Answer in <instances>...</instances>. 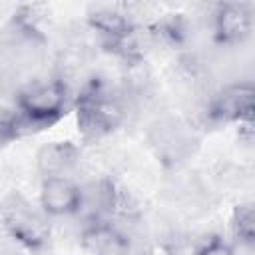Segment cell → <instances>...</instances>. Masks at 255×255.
<instances>
[{
  "instance_id": "6da1fadb",
  "label": "cell",
  "mask_w": 255,
  "mask_h": 255,
  "mask_svg": "<svg viewBox=\"0 0 255 255\" xmlns=\"http://www.w3.org/2000/svg\"><path fill=\"white\" fill-rule=\"evenodd\" d=\"M78 129L86 139L110 135L126 120V100L106 80L92 78L82 84L74 96Z\"/></svg>"
},
{
  "instance_id": "7a4b0ae2",
  "label": "cell",
  "mask_w": 255,
  "mask_h": 255,
  "mask_svg": "<svg viewBox=\"0 0 255 255\" xmlns=\"http://www.w3.org/2000/svg\"><path fill=\"white\" fill-rule=\"evenodd\" d=\"M70 88L62 78H40L24 84L14 100L22 131L46 129L62 120L70 108Z\"/></svg>"
},
{
  "instance_id": "3957f363",
  "label": "cell",
  "mask_w": 255,
  "mask_h": 255,
  "mask_svg": "<svg viewBox=\"0 0 255 255\" xmlns=\"http://www.w3.org/2000/svg\"><path fill=\"white\" fill-rule=\"evenodd\" d=\"M0 223L8 239L26 251H40L50 241L48 215L20 195H10L0 207Z\"/></svg>"
},
{
  "instance_id": "277c9868",
  "label": "cell",
  "mask_w": 255,
  "mask_h": 255,
  "mask_svg": "<svg viewBox=\"0 0 255 255\" xmlns=\"http://www.w3.org/2000/svg\"><path fill=\"white\" fill-rule=\"evenodd\" d=\"M209 124H253V86L235 82L217 90L205 104Z\"/></svg>"
},
{
  "instance_id": "5b68a950",
  "label": "cell",
  "mask_w": 255,
  "mask_h": 255,
  "mask_svg": "<svg viewBox=\"0 0 255 255\" xmlns=\"http://www.w3.org/2000/svg\"><path fill=\"white\" fill-rule=\"evenodd\" d=\"M253 32V10L249 4L225 2L211 12V36L225 48L241 46Z\"/></svg>"
},
{
  "instance_id": "8992f818",
  "label": "cell",
  "mask_w": 255,
  "mask_h": 255,
  "mask_svg": "<svg viewBox=\"0 0 255 255\" xmlns=\"http://www.w3.org/2000/svg\"><path fill=\"white\" fill-rule=\"evenodd\" d=\"M82 207V185L70 175L42 177L40 183V209L48 217L78 215Z\"/></svg>"
},
{
  "instance_id": "52a82bcc",
  "label": "cell",
  "mask_w": 255,
  "mask_h": 255,
  "mask_svg": "<svg viewBox=\"0 0 255 255\" xmlns=\"http://www.w3.org/2000/svg\"><path fill=\"white\" fill-rule=\"evenodd\" d=\"M82 245L90 255H129L133 241L114 221H88L82 229Z\"/></svg>"
},
{
  "instance_id": "ba28073f",
  "label": "cell",
  "mask_w": 255,
  "mask_h": 255,
  "mask_svg": "<svg viewBox=\"0 0 255 255\" xmlns=\"http://www.w3.org/2000/svg\"><path fill=\"white\" fill-rule=\"evenodd\" d=\"M80 161V149L72 141H48L36 153V167L42 177L68 175Z\"/></svg>"
},
{
  "instance_id": "9c48e42d",
  "label": "cell",
  "mask_w": 255,
  "mask_h": 255,
  "mask_svg": "<svg viewBox=\"0 0 255 255\" xmlns=\"http://www.w3.org/2000/svg\"><path fill=\"white\" fill-rule=\"evenodd\" d=\"M88 24L102 38L104 46L128 36L135 28L129 14L122 12L118 6H100L92 10L88 16Z\"/></svg>"
},
{
  "instance_id": "30bf717a",
  "label": "cell",
  "mask_w": 255,
  "mask_h": 255,
  "mask_svg": "<svg viewBox=\"0 0 255 255\" xmlns=\"http://www.w3.org/2000/svg\"><path fill=\"white\" fill-rule=\"evenodd\" d=\"M231 233L237 243L251 247L255 241V213H253V203L245 201L239 203L233 209L231 215Z\"/></svg>"
},
{
  "instance_id": "8fae6325",
  "label": "cell",
  "mask_w": 255,
  "mask_h": 255,
  "mask_svg": "<svg viewBox=\"0 0 255 255\" xmlns=\"http://www.w3.org/2000/svg\"><path fill=\"white\" fill-rule=\"evenodd\" d=\"M195 255H235V247L219 237V235H213V237H207L195 251Z\"/></svg>"
}]
</instances>
